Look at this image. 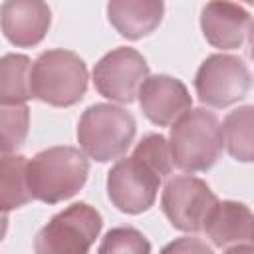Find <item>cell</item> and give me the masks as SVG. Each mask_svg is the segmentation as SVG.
<instances>
[{
    "instance_id": "6da1fadb",
    "label": "cell",
    "mask_w": 254,
    "mask_h": 254,
    "mask_svg": "<svg viewBox=\"0 0 254 254\" xmlns=\"http://www.w3.org/2000/svg\"><path fill=\"white\" fill-rule=\"evenodd\" d=\"M28 187L36 200L58 204L71 198L89 175L87 155L75 147H50L28 161Z\"/></svg>"
},
{
    "instance_id": "7a4b0ae2",
    "label": "cell",
    "mask_w": 254,
    "mask_h": 254,
    "mask_svg": "<svg viewBox=\"0 0 254 254\" xmlns=\"http://www.w3.org/2000/svg\"><path fill=\"white\" fill-rule=\"evenodd\" d=\"M169 147L175 167L187 173L208 171L224 147L222 125L212 111L190 107L173 123Z\"/></svg>"
},
{
    "instance_id": "3957f363",
    "label": "cell",
    "mask_w": 254,
    "mask_h": 254,
    "mask_svg": "<svg viewBox=\"0 0 254 254\" xmlns=\"http://www.w3.org/2000/svg\"><path fill=\"white\" fill-rule=\"evenodd\" d=\"M32 95L54 107H71L87 91L85 62L69 50H48L38 56L30 71Z\"/></svg>"
},
{
    "instance_id": "277c9868",
    "label": "cell",
    "mask_w": 254,
    "mask_h": 254,
    "mask_svg": "<svg viewBox=\"0 0 254 254\" xmlns=\"http://www.w3.org/2000/svg\"><path fill=\"white\" fill-rule=\"evenodd\" d=\"M135 117L111 103L89 105L77 123V143L81 151L97 163L119 159L135 139Z\"/></svg>"
},
{
    "instance_id": "5b68a950",
    "label": "cell",
    "mask_w": 254,
    "mask_h": 254,
    "mask_svg": "<svg viewBox=\"0 0 254 254\" xmlns=\"http://www.w3.org/2000/svg\"><path fill=\"white\" fill-rule=\"evenodd\" d=\"M103 226L101 214L87 202H73L50 218L36 234L38 254H85Z\"/></svg>"
},
{
    "instance_id": "8992f818",
    "label": "cell",
    "mask_w": 254,
    "mask_h": 254,
    "mask_svg": "<svg viewBox=\"0 0 254 254\" xmlns=\"http://www.w3.org/2000/svg\"><path fill=\"white\" fill-rule=\"evenodd\" d=\"M194 89L200 103L218 109L228 107L246 97L250 69L236 56L212 54L200 64L194 75Z\"/></svg>"
},
{
    "instance_id": "52a82bcc",
    "label": "cell",
    "mask_w": 254,
    "mask_h": 254,
    "mask_svg": "<svg viewBox=\"0 0 254 254\" xmlns=\"http://www.w3.org/2000/svg\"><path fill=\"white\" fill-rule=\"evenodd\" d=\"M218 198L210 187L192 175H179L167 181L161 194V208L169 222L183 232H200Z\"/></svg>"
},
{
    "instance_id": "ba28073f",
    "label": "cell",
    "mask_w": 254,
    "mask_h": 254,
    "mask_svg": "<svg viewBox=\"0 0 254 254\" xmlns=\"http://www.w3.org/2000/svg\"><path fill=\"white\" fill-rule=\"evenodd\" d=\"M161 177L135 155L119 159L107 173V196L125 214L149 210L157 198Z\"/></svg>"
},
{
    "instance_id": "9c48e42d",
    "label": "cell",
    "mask_w": 254,
    "mask_h": 254,
    "mask_svg": "<svg viewBox=\"0 0 254 254\" xmlns=\"http://www.w3.org/2000/svg\"><path fill=\"white\" fill-rule=\"evenodd\" d=\"M149 65L145 58L133 48H115L107 52L93 67V85L105 99L117 103H131L145 77Z\"/></svg>"
},
{
    "instance_id": "30bf717a",
    "label": "cell",
    "mask_w": 254,
    "mask_h": 254,
    "mask_svg": "<svg viewBox=\"0 0 254 254\" xmlns=\"http://www.w3.org/2000/svg\"><path fill=\"white\" fill-rule=\"evenodd\" d=\"M137 97L145 117L159 127L173 125L192 107V97L187 85L181 79L163 73L147 75L137 91Z\"/></svg>"
},
{
    "instance_id": "8fae6325",
    "label": "cell",
    "mask_w": 254,
    "mask_h": 254,
    "mask_svg": "<svg viewBox=\"0 0 254 254\" xmlns=\"http://www.w3.org/2000/svg\"><path fill=\"white\" fill-rule=\"evenodd\" d=\"M52 24L46 0H4L0 6V28L16 48L38 46Z\"/></svg>"
},
{
    "instance_id": "7c38bea8",
    "label": "cell",
    "mask_w": 254,
    "mask_h": 254,
    "mask_svg": "<svg viewBox=\"0 0 254 254\" xmlns=\"http://www.w3.org/2000/svg\"><path fill=\"white\" fill-rule=\"evenodd\" d=\"M250 14L232 0H208L200 12V28L206 42L218 50L240 48L250 34Z\"/></svg>"
},
{
    "instance_id": "4fadbf2b",
    "label": "cell",
    "mask_w": 254,
    "mask_h": 254,
    "mask_svg": "<svg viewBox=\"0 0 254 254\" xmlns=\"http://www.w3.org/2000/svg\"><path fill=\"white\" fill-rule=\"evenodd\" d=\"M252 210L244 202L218 200L208 214L204 228L210 242L226 252L252 248Z\"/></svg>"
},
{
    "instance_id": "5bb4252c",
    "label": "cell",
    "mask_w": 254,
    "mask_h": 254,
    "mask_svg": "<svg viewBox=\"0 0 254 254\" xmlns=\"http://www.w3.org/2000/svg\"><path fill=\"white\" fill-rule=\"evenodd\" d=\"M165 16V0H109L107 18L127 40L153 34Z\"/></svg>"
},
{
    "instance_id": "9a60e30c",
    "label": "cell",
    "mask_w": 254,
    "mask_h": 254,
    "mask_svg": "<svg viewBox=\"0 0 254 254\" xmlns=\"http://www.w3.org/2000/svg\"><path fill=\"white\" fill-rule=\"evenodd\" d=\"M26 171L28 159L24 155L6 153L0 157V210H16L34 198Z\"/></svg>"
},
{
    "instance_id": "2e32d148",
    "label": "cell",
    "mask_w": 254,
    "mask_h": 254,
    "mask_svg": "<svg viewBox=\"0 0 254 254\" xmlns=\"http://www.w3.org/2000/svg\"><path fill=\"white\" fill-rule=\"evenodd\" d=\"M32 62L24 54H6L0 58V103H26L32 95Z\"/></svg>"
},
{
    "instance_id": "e0dca14e",
    "label": "cell",
    "mask_w": 254,
    "mask_h": 254,
    "mask_svg": "<svg viewBox=\"0 0 254 254\" xmlns=\"http://www.w3.org/2000/svg\"><path fill=\"white\" fill-rule=\"evenodd\" d=\"M252 129H254V109H252V105L238 107V109L230 111L224 117L222 139H224V145H226L230 157H234L236 161L250 163L254 159Z\"/></svg>"
},
{
    "instance_id": "ac0fdd59",
    "label": "cell",
    "mask_w": 254,
    "mask_h": 254,
    "mask_svg": "<svg viewBox=\"0 0 254 254\" xmlns=\"http://www.w3.org/2000/svg\"><path fill=\"white\" fill-rule=\"evenodd\" d=\"M30 109L26 103H0V153H14L28 137Z\"/></svg>"
},
{
    "instance_id": "d6986e66",
    "label": "cell",
    "mask_w": 254,
    "mask_h": 254,
    "mask_svg": "<svg viewBox=\"0 0 254 254\" xmlns=\"http://www.w3.org/2000/svg\"><path fill=\"white\" fill-rule=\"evenodd\" d=\"M133 155H135L137 159H141L145 165H149L161 179L167 177V175H171V171H173V167H175V165H173V155H171L169 141H167L163 135H159V133H149V135H145V137L137 143Z\"/></svg>"
},
{
    "instance_id": "ffe728a7",
    "label": "cell",
    "mask_w": 254,
    "mask_h": 254,
    "mask_svg": "<svg viewBox=\"0 0 254 254\" xmlns=\"http://www.w3.org/2000/svg\"><path fill=\"white\" fill-rule=\"evenodd\" d=\"M99 252L105 254V252H133V254H147L151 252V244L149 240L137 230V228H131V226H119V228H111L101 246H99Z\"/></svg>"
},
{
    "instance_id": "44dd1931",
    "label": "cell",
    "mask_w": 254,
    "mask_h": 254,
    "mask_svg": "<svg viewBox=\"0 0 254 254\" xmlns=\"http://www.w3.org/2000/svg\"><path fill=\"white\" fill-rule=\"evenodd\" d=\"M165 250H198V252H210V248L206 244H200L198 238H183L181 242H173L169 244Z\"/></svg>"
},
{
    "instance_id": "7402d4cb",
    "label": "cell",
    "mask_w": 254,
    "mask_h": 254,
    "mask_svg": "<svg viewBox=\"0 0 254 254\" xmlns=\"http://www.w3.org/2000/svg\"><path fill=\"white\" fill-rule=\"evenodd\" d=\"M6 230H8V216L4 210H0V242L6 236Z\"/></svg>"
},
{
    "instance_id": "603a6c76",
    "label": "cell",
    "mask_w": 254,
    "mask_h": 254,
    "mask_svg": "<svg viewBox=\"0 0 254 254\" xmlns=\"http://www.w3.org/2000/svg\"><path fill=\"white\" fill-rule=\"evenodd\" d=\"M246 2H248V4H252V2H254V0H246Z\"/></svg>"
}]
</instances>
